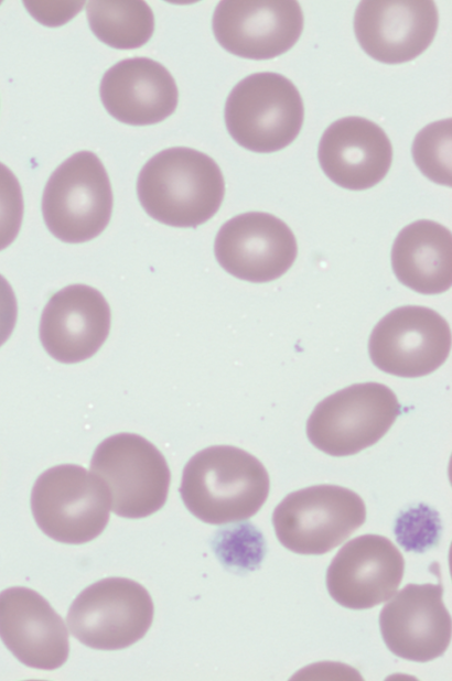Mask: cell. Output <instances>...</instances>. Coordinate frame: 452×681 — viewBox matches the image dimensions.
<instances>
[{
	"label": "cell",
	"mask_w": 452,
	"mask_h": 681,
	"mask_svg": "<svg viewBox=\"0 0 452 681\" xmlns=\"http://www.w3.org/2000/svg\"><path fill=\"white\" fill-rule=\"evenodd\" d=\"M269 489V474L257 457L236 446L214 445L185 464L180 495L197 519L225 525L256 515Z\"/></svg>",
	"instance_id": "1"
},
{
	"label": "cell",
	"mask_w": 452,
	"mask_h": 681,
	"mask_svg": "<svg viewBox=\"0 0 452 681\" xmlns=\"http://www.w3.org/2000/svg\"><path fill=\"white\" fill-rule=\"evenodd\" d=\"M144 212L173 227L195 228L219 209L225 182L218 164L187 147L165 149L147 161L137 181Z\"/></svg>",
	"instance_id": "2"
},
{
	"label": "cell",
	"mask_w": 452,
	"mask_h": 681,
	"mask_svg": "<svg viewBox=\"0 0 452 681\" xmlns=\"http://www.w3.org/2000/svg\"><path fill=\"white\" fill-rule=\"evenodd\" d=\"M224 117L228 133L240 147L271 153L298 137L304 106L290 79L278 73L261 72L235 85L226 99Z\"/></svg>",
	"instance_id": "3"
},
{
	"label": "cell",
	"mask_w": 452,
	"mask_h": 681,
	"mask_svg": "<svg viewBox=\"0 0 452 681\" xmlns=\"http://www.w3.org/2000/svg\"><path fill=\"white\" fill-rule=\"evenodd\" d=\"M37 527L51 539L82 544L97 538L109 521L111 499L106 484L75 464L43 472L31 493Z\"/></svg>",
	"instance_id": "4"
},
{
	"label": "cell",
	"mask_w": 452,
	"mask_h": 681,
	"mask_svg": "<svg viewBox=\"0 0 452 681\" xmlns=\"http://www.w3.org/2000/svg\"><path fill=\"white\" fill-rule=\"evenodd\" d=\"M112 204L104 164L94 152L79 151L51 174L42 196V214L47 229L57 239L80 244L106 229Z\"/></svg>",
	"instance_id": "5"
},
{
	"label": "cell",
	"mask_w": 452,
	"mask_h": 681,
	"mask_svg": "<svg viewBox=\"0 0 452 681\" xmlns=\"http://www.w3.org/2000/svg\"><path fill=\"white\" fill-rule=\"evenodd\" d=\"M365 520L366 506L358 494L326 484L288 494L272 514L280 543L292 552L312 555L330 552Z\"/></svg>",
	"instance_id": "6"
},
{
	"label": "cell",
	"mask_w": 452,
	"mask_h": 681,
	"mask_svg": "<svg viewBox=\"0 0 452 681\" xmlns=\"http://www.w3.org/2000/svg\"><path fill=\"white\" fill-rule=\"evenodd\" d=\"M401 414L387 386L363 382L319 402L306 421L309 441L332 456L354 455L377 443Z\"/></svg>",
	"instance_id": "7"
},
{
	"label": "cell",
	"mask_w": 452,
	"mask_h": 681,
	"mask_svg": "<svg viewBox=\"0 0 452 681\" xmlns=\"http://www.w3.org/2000/svg\"><path fill=\"white\" fill-rule=\"evenodd\" d=\"M90 471L107 486L111 510L138 519L160 510L166 501L170 468L162 453L147 439L121 432L96 447Z\"/></svg>",
	"instance_id": "8"
},
{
	"label": "cell",
	"mask_w": 452,
	"mask_h": 681,
	"mask_svg": "<svg viewBox=\"0 0 452 681\" xmlns=\"http://www.w3.org/2000/svg\"><path fill=\"white\" fill-rule=\"evenodd\" d=\"M153 612L152 598L141 584L125 577H107L78 594L68 609L67 625L83 645L118 650L143 638Z\"/></svg>",
	"instance_id": "9"
},
{
	"label": "cell",
	"mask_w": 452,
	"mask_h": 681,
	"mask_svg": "<svg viewBox=\"0 0 452 681\" xmlns=\"http://www.w3.org/2000/svg\"><path fill=\"white\" fill-rule=\"evenodd\" d=\"M451 331L432 309L405 305L386 314L374 327L368 352L380 370L415 378L431 374L448 358Z\"/></svg>",
	"instance_id": "10"
},
{
	"label": "cell",
	"mask_w": 452,
	"mask_h": 681,
	"mask_svg": "<svg viewBox=\"0 0 452 681\" xmlns=\"http://www.w3.org/2000/svg\"><path fill=\"white\" fill-rule=\"evenodd\" d=\"M304 19L294 0H224L213 14L216 41L227 52L250 60H270L299 40Z\"/></svg>",
	"instance_id": "11"
},
{
	"label": "cell",
	"mask_w": 452,
	"mask_h": 681,
	"mask_svg": "<svg viewBox=\"0 0 452 681\" xmlns=\"http://www.w3.org/2000/svg\"><path fill=\"white\" fill-rule=\"evenodd\" d=\"M214 252L229 274L263 283L280 278L291 268L298 245L292 230L280 218L265 212H248L219 228Z\"/></svg>",
	"instance_id": "12"
},
{
	"label": "cell",
	"mask_w": 452,
	"mask_h": 681,
	"mask_svg": "<svg viewBox=\"0 0 452 681\" xmlns=\"http://www.w3.org/2000/svg\"><path fill=\"white\" fill-rule=\"evenodd\" d=\"M405 561L386 537L363 534L345 543L326 570L331 597L349 609H368L388 601L401 583Z\"/></svg>",
	"instance_id": "13"
},
{
	"label": "cell",
	"mask_w": 452,
	"mask_h": 681,
	"mask_svg": "<svg viewBox=\"0 0 452 681\" xmlns=\"http://www.w3.org/2000/svg\"><path fill=\"white\" fill-rule=\"evenodd\" d=\"M438 25V9L431 0H365L354 14L360 47L385 64L418 57L432 43Z\"/></svg>",
	"instance_id": "14"
},
{
	"label": "cell",
	"mask_w": 452,
	"mask_h": 681,
	"mask_svg": "<svg viewBox=\"0 0 452 681\" xmlns=\"http://www.w3.org/2000/svg\"><path fill=\"white\" fill-rule=\"evenodd\" d=\"M443 586L409 583L391 596L379 614L380 634L397 657L427 662L441 657L451 641V616Z\"/></svg>",
	"instance_id": "15"
},
{
	"label": "cell",
	"mask_w": 452,
	"mask_h": 681,
	"mask_svg": "<svg viewBox=\"0 0 452 681\" xmlns=\"http://www.w3.org/2000/svg\"><path fill=\"white\" fill-rule=\"evenodd\" d=\"M110 307L105 296L86 284L67 285L54 293L40 321V340L46 353L64 364L94 356L110 329Z\"/></svg>",
	"instance_id": "16"
},
{
	"label": "cell",
	"mask_w": 452,
	"mask_h": 681,
	"mask_svg": "<svg viewBox=\"0 0 452 681\" xmlns=\"http://www.w3.org/2000/svg\"><path fill=\"white\" fill-rule=\"evenodd\" d=\"M0 638L30 668L54 670L68 658L64 620L41 594L29 587L0 592Z\"/></svg>",
	"instance_id": "17"
},
{
	"label": "cell",
	"mask_w": 452,
	"mask_h": 681,
	"mask_svg": "<svg viewBox=\"0 0 452 681\" xmlns=\"http://www.w3.org/2000/svg\"><path fill=\"white\" fill-rule=\"evenodd\" d=\"M318 159L332 182L346 190L363 191L387 175L392 162V147L377 123L349 116L335 120L325 129Z\"/></svg>",
	"instance_id": "18"
},
{
	"label": "cell",
	"mask_w": 452,
	"mask_h": 681,
	"mask_svg": "<svg viewBox=\"0 0 452 681\" xmlns=\"http://www.w3.org/2000/svg\"><path fill=\"white\" fill-rule=\"evenodd\" d=\"M99 94L108 114L130 126H150L176 109L179 91L173 76L149 57L125 58L103 76Z\"/></svg>",
	"instance_id": "19"
},
{
	"label": "cell",
	"mask_w": 452,
	"mask_h": 681,
	"mask_svg": "<svg viewBox=\"0 0 452 681\" xmlns=\"http://www.w3.org/2000/svg\"><path fill=\"white\" fill-rule=\"evenodd\" d=\"M397 279L422 294H439L452 285V237L443 225L420 219L403 227L391 249Z\"/></svg>",
	"instance_id": "20"
},
{
	"label": "cell",
	"mask_w": 452,
	"mask_h": 681,
	"mask_svg": "<svg viewBox=\"0 0 452 681\" xmlns=\"http://www.w3.org/2000/svg\"><path fill=\"white\" fill-rule=\"evenodd\" d=\"M92 32L117 50H134L146 44L154 30V17L144 1L94 0L86 6Z\"/></svg>",
	"instance_id": "21"
},
{
	"label": "cell",
	"mask_w": 452,
	"mask_h": 681,
	"mask_svg": "<svg viewBox=\"0 0 452 681\" xmlns=\"http://www.w3.org/2000/svg\"><path fill=\"white\" fill-rule=\"evenodd\" d=\"M452 119L429 123L415 137L412 158L417 167L434 183L452 186Z\"/></svg>",
	"instance_id": "22"
},
{
	"label": "cell",
	"mask_w": 452,
	"mask_h": 681,
	"mask_svg": "<svg viewBox=\"0 0 452 681\" xmlns=\"http://www.w3.org/2000/svg\"><path fill=\"white\" fill-rule=\"evenodd\" d=\"M214 549L225 566L246 572L260 566L267 548L261 531L251 522H243L220 530Z\"/></svg>",
	"instance_id": "23"
},
{
	"label": "cell",
	"mask_w": 452,
	"mask_h": 681,
	"mask_svg": "<svg viewBox=\"0 0 452 681\" xmlns=\"http://www.w3.org/2000/svg\"><path fill=\"white\" fill-rule=\"evenodd\" d=\"M394 531L396 540L406 551L422 553L437 545L442 523L437 510L419 504L400 512Z\"/></svg>",
	"instance_id": "24"
},
{
	"label": "cell",
	"mask_w": 452,
	"mask_h": 681,
	"mask_svg": "<svg viewBox=\"0 0 452 681\" xmlns=\"http://www.w3.org/2000/svg\"><path fill=\"white\" fill-rule=\"evenodd\" d=\"M24 212L23 195L14 173L0 162V251L17 238Z\"/></svg>",
	"instance_id": "25"
},
{
	"label": "cell",
	"mask_w": 452,
	"mask_h": 681,
	"mask_svg": "<svg viewBox=\"0 0 452 681\" xmlns=\"http://www.w3.org/2000/svg\"><path fill=\"white\" fill-rule=\"evenodd\" d=\"M18 303L15 294L7 281L0 274V346L10 337L17 323Z\"/></svg>",
	"instance_id": "26"
},
{
	"label": "cell",
	"mask_w": 452,
	"mask_h": 681,
	"mask_svg": "<svg viewBox=\"0 0 452 681\" xmlns=\"http://www.w3.org/2000/svg\"><path fill=\"white\" fill-rule=\"evenodd\" d=\"M35 2L37 7L47 11L29 10L31 14L42 22V24L55 26L65 23L75 15L83 7L84 2Z\"/></svg>",
	"instance_id": "27"
}]
</instances>
